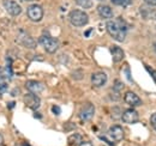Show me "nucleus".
<instances>
[{"instance_id":"393cba45","label":"nucleus","mask_w":156,"mask_h":146,"mask_svg":"<svg viewBox=\"0 0 156 146\" xmlns=\"http://www.w3.org/2000/svg\"><path fill=\"white\" fill-rule=\"evenodd\" d=\"M53 111H54L55 114H59V113H60V110H59L58 107H53Z\"/></svg>"},{"instance_id":"0eeeda50","label":"nucleus","mask_w":156,"mask_h":146,"mask_svg":"<svg viewBox=\"0 0 156 146\" xmlns=\"http://www.w3.org/2000/svg\"><path fill=\"white\" fill-rule=\"evenodd\" d=\"M95 114V107L91 103H85L79 111V117L82 121H89Z\"/></svg>"},{"instance_id":"20e7f679","label":"nucleus","mask_w":156,"mask_h":146,"mask_svg":"<svg viewBox=\"0 0 156 146\" xmlns=\"http://www.w3.org/2000/svg\"><path fill=\"white\" fill-rule=\"evenodd\" d=\"M27 15H28L30 20L37 23L43 17V10L40 5H30L27 10Z\"/></svg>"},{"instance_id":"f03ea898","label":"nucleus","mask_w":156,"mask_h":146,"mask_svg":"<svg viewBox=\"0 0 156 146\" xmlns=\"http://www.w3.org/2000/svg\"><path fill=\"white\" fill-rule=\"evenodd\" d=\"M69 19H70V23L72 25L78 26V28L87 25L88 22H89L88 15L85 12L80 11V10H73V11H71L70 15H69Z\"/></svg>"},{"instance_id":"9b49d317","label":"nucleus","mask_w":156,"mask_h":146,"mask_svg":"<svg viewBox=\"0 0 156 146\" xmlns=\"http://www.w3.org/2000/svg\"><path fill=\"white\" fill-rule=\"evenodd\" d=\"M108 134H109V137L114 141H120L124 138V129L120 126H118V125H114V126H112V127L109 128Z\"/></svg>"},{"instance_id":"39448f33","label":"nucleus","mask_w":156,"mask_h":146,"mask_svg":"<svg viewBox=\"0 0 156 146\" xmlns=\"http://www.w3.org/2000/svg\"><path fill=\"white\" fill-rule=\"evenodd\" d=\"M2 6L9 12V15L16 17L22 13V7L15 1V0H2Z\"/></svg>"},{"instance_id":"c85d7f7f","label":"nucleus","mask_w":156,"mask_h":146,"mask_svg":"<svg viewBox=\"0 0 156 146\" xmlns=\"http://www.w3.org/2000/svg\"><path fill=\"white\" fill-rule=\"evenodd\" d=\"M25 1H31V0H25Z\"/></svg>"},{"instance_id":"b1692460","label":"nucleus","mask_w":156,"mask_h":146,"mask_svg":"<svg viewBox=\"0 0 156 146\" xmlns=\"http://www.w3.org/2000/svg\"><path fill=\"white\" fill-rule=\"evenodd\" d=\"M148 5H153V6H156V0H144Z\"/></svg>"},{"instance_id":"423d86ee","label":"nucleus","mask_w":156,"mask_h":146,"mask_svg":"<svg viewBox=\"0 0 156 146\" xmlns=\"http://www.w3.org/2000/svg\"><path fill=\"white\" fill-rule=\"evenodd\" d=\"M23 102H24V104H25L28 108H30L31 110H37L40 107V103H41L39 97H37L35 93H31V92L24 95Z\"/></svg>"},{"instance_id":"ddd939ff","label":"nucleus","mask_w":156,"mask_h":146,"mask_svg":"<svg viewBox=\"0 0 156 146\" xmlns=\"http://www.w3.org/2000/svg\"><path fill=\"white\" fill-rule=\"evenodd\" d=\"M124 101H125L127 104L132 106V107L139 106V104L142 103L140 98L137 96L135 92H132V91H127L126 93H125V96H124Z\"/></svg>"},{"instance_id":"2eb2a0df","label":"nucleus","mask_w":156,"mask_h":146,"mask_svg":"<svg viewBox=\"0 0 156 146\" xmlns=\"http://www.w3.org/2000/svg\"><path fill=\"white\" fill-rule=\"evenodd\" d=\"M111 53H112V57H113V61H114V62L121 61L122 57H124V52H122V49L117 47V46H114V47L111 48Z\"/></svg>"},{"instance_id":"f8f14e48","label":"nucleus","mask_w":156,"mask_h":146,"mask_svg":"<svg viewBox=\"0 0 156 146\" xmlns=\"http://www.w3.org/2000/svg\"><path fill=\"white\" fill-rule=\"evenodd\" d=\"M25 88L31 92V93H35V95L44 90V85L42 83H40V82H36V80H29V82H27Z\"/></svg>"},{"instance_id":"bb28decb","label":"nucleus","mask_w":156,"mask_h":146,"mask_svg":"<svg viewBox=\"0 0 156 146\" xmlns=\"http://www.w3.org/2000/svg\"><path fill=\"white\" fill-rule=\"evenodd\" d=\"M154 50H155V53H156V42H155V44H154Z\"/></svg>"},{"instance_id":"a211bd4d","label":"nucleus","mask_w":156,"mask_h":146,"mask_svg":"<svg viewBox=\"0 0 156 146\" xmlns=\"http://www.w3.org/2000/svg\"><path fill=\"white\" fill-rule=\"evenodd\" d=\"M69 143H70V144H77V145H79V144L82 143V135H80V134L71 135L70 139H69Z\"/></svg>"},{"instance_id":"aec40b11","label":"nucleus","mask_w":156,"mask_h":146,"mask_svg":"<svg viewBox=\"0 0 156 146\" xmlns=\"http://www.w3.org/2000/svg\"><path fill=\"white\" fill-rule=\"evenodd\" d=\"M124 88V84L121 83V82H119V80H115V84H114V91H120L121 89Z\"/></svg>"},{"instance_id":"f3484780","label":"nucleus","mask_w":156,"mask_h":146,"mask_svg":"<svg viewBox=\"0 0 156 146\" xmlns=\"http://www.w3.org/2000/svg\"><path fill=\"white\" fill-rule=\"evenodd\" d=\"M114 5H119V6H122V7H126V6H130L132 4V0H111Z\"/></svg>"},{"instance_id":"dca6fc26","label":"nucleus","mask_w":156,"mask_h":146,"mask_svg":"<svg viewBox=\"0 0 156 146\" xmlns=\"http://www.w3.org/2000/svg\"><path fill=\"white\" fill-rule=\"evenodd\" d=\"M76 4L83 9H90L93 6V0H76Z\"/></svg>"},{"instance_id":"cd10ccee","label":"nucleus","mask_w":156,"mask_h":146,"mask_svg":"<svg viewBox=\"0 0 156 146\" xmlns=\"http://www.w3.org/2000/svg\"><path fill=\"white\" fill-rule=\"evenodd\" d=\"M22 146H29V145H27V144H23Z\"/></svg>"},{"instance_id":"7ed1b4c3","label":"nucleus","mask_w":156,"mask_h":146,"mask_svg":"<svg viewBox=\"0 0 156 146\" xmlns=\"http://www.w3.org/2000/svg\"><path fill=\"white\" fill-rule=\"evenodd\" d=\"M39 42H40V44L46 49V52H47V53H51V54L55 53L59 48V42L55 38L49 36L48 34L42 35V36L39 38Z\"/></svg>"},{"instance_id":"5701e85b","label":"nucleus","mask_w":156,"mask_h":146,"mask_svg":"<svg viewBox=\"0 0 156 146\" xmlns=\"http://www.w3.org/2000/svg\"><path fill=\"white\" fill-rule=\"evenodd\" d=\"M148 71H149V73L154 77V79H155V82H156V71H154L153 68H149V67H148Z\"/></svg>"},{"instance_id":"412c9836","label":"nucleus","mask_w":156,"mask_h":146,"mask_svg":"<svg viewBox=\"0 0 156 146\" xmlns=\"http://www.w3.org/2000/svg\"><path fill=\"white\" fill-rule=\"evenodd\" d=\"M150 123H151L153 128H154V129L156 130V113L151 115V117H150Z\"/></svg>"},{"instance_id":"6e6552de","label":"nucleus","mask_w":156,"mask_h":146,"mask_svg":"<svg viewBox=\"0 0 156 146\" xmlns=\"http://www.w3.org/2000/svg\"><path fill=\"white\" fill-rule=\"evenodd\" d=\"M18 42H20L22 46L27 47V48H35L36 47V42L33 37L30 36L29 34L24 33V31H20L18 34V37H17Z\"/></svg>"},{"instance_id":"1a4fd4ad","label":"nucleus","mask_w":156,"mask_h":146,"mask_svg":"<svg viewBox=\"0 0 156 146\" xmlns=\"http://www.w3.org/2000/svg\"><path fill=\"white\" fill-rule=\"evenodd\" d=\"M121 119L125 123H136L138 119H139V116H138V113L135 109H127L122 113Z\"/></svg>"},{"instance_id":"6ab92c4d","label":"nucleus","mask_w":156,"mask_h":146,"mask_svg":"<svg viewBox=\"0 0 156 146\" xmlns=\"http://www.w3.org/2000/svg\"><path fill=\"white\" fill-rule=\"evenodd\" d=\"M6 91H7V83H5V82L0 80V96H1V95H4Z\"/></svg>"},{"instance_id":"f257e3e1","label":"nucleus","mask_w":156,"mask_h":146,"mask_svg":"<svg viewBox=\"0 0 156 146\" xmlns=\"http://www.w3.org/2000/svg\"><path fill=\"white\" fill-rule=\"evenodd\" d=\"M107 31L114 40H117L119 42H122L126 37L127 34V25L126 23L121 18L114 19V20H109L106 24Z\"/></svg>"},{"instance_id":"4468645a","label":"nucleus","mask_w":156,"mask_h":146,"mask_svg":"<svg viewBox=\"0 0 156 146\" xmlns=\"http://www.w3.org/2000/svg\"><path fill=\"white\" fill-rule=\"evenodd\" d=\"M98 12L100 17L105 19H109L113 17V10L107 5H100L98 7Z\"/></svg>"},{"instance_id":"a878e982","label":"nucleus","mask_w":156,"mask_h":146,"mask_svg":"<svg viewBox=\"0 0 156 146\" xmlns=\"http://www.w3.org/2000/svg\"><path fill=\"white\" fill-rule=\"evenodd\" d=\"M0 146H5L4 145V139H2V137H1V134H0Z\"/></svg>"},{"instance_id":"4be33fe9","label":"nucleus","mask_w":156,"mask_h":146,"mask_svg":"<svg viewBox=\"0 0 156 146\" xmlns=\"http://www.w3.org/2000/svg\"><path fill=\"white\" fill-rule=\"evenodd\" d=\"M78 146H94L90 141H82Z\"/></svg>"},{"instance_id":"9d476101","label":"nucleus","mask_w":156,"mask_h":146,"mask_svg":"<svg viewBox=\"0 0 156 146\" xmlns=\"http://www.w3.org/2000/svg\"><path fill=\"white\" fill-rule=\"evenodd\" d=\"M107 83V74L103 72H96L91 75V84L95 88H101Z\"/></svg>"}]
</instances>
